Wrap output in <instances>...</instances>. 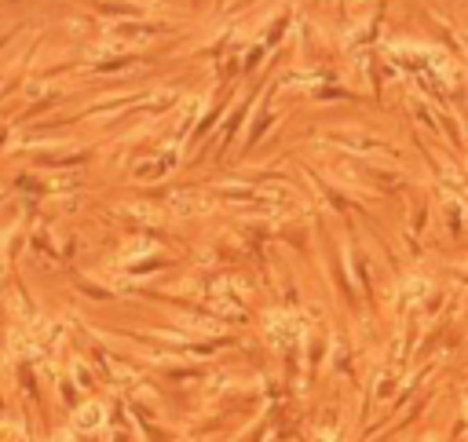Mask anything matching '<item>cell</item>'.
<instances>
[{
    "label": "cell",
    "mask_w": 468,
    "mask_h": 442,
    "mask_svg": "<svg viewBox=\"0 0 468 442\" xmlns=\"http://www.w3.org/2000/svg\"><path fill=\"white\" fill-rule=\"evenodd\" d=\"M0 442H26V435L19 432V427H8L4 424V427H0Z\"/></svg>",
    "instance_id": "1"
},
{
    "label": "cell",
    "mask_w": 468,
    "mask_h": 442,
    "mask_svg": "<svg viewBox=\"0 0 468 442\" xmlns=\"http://www.w3.org/2000/svg\"><path fill=\"white\" fill-rule=\"evenodd\" d=\"M95 413H99V409L92 406V409H84V413H81V417H77V420H81V424H92V420H95Z\"/></svg>",
    "instance_id": "2"
}]
</instances>
